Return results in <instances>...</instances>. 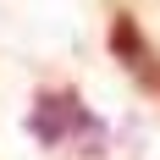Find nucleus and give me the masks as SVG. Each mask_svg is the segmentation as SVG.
<instances>
[{
  "label": "nucleus",
  "mask_w": 160,
  "mask_h": 160,
  "mask_svg": "<svg viewBox=\"0 0 160 160\" xmlns=\"http://www.w3.org/2000/svg\"><path fill=\"white\" fill-rule=\"evenodd\" d=\"M111 55L122 61V72H127L144 94H160V55H155V44L144 39V28H138L132 11H116L111 17Z\"/></svg>",
  "instance_id": "obj_1"
},
{
  "label": "nucleus",
  "mask_w": 160,
  "mask_h": 160,
  "mask_svg": "<svg viewBox=\"0 0 160 160\" xmlns=\"http://www.w3.org/2000/svg\"><path fill=\"white\" fill-rule=\"evenodd\" d=\"M78 127H94V122H88V111H83V99L72 94V88H50V94H39V105L28 111V132L44 149L66 144Z\"/></svg>",
  "instance_id": "obj_2"
}]
</instances>
